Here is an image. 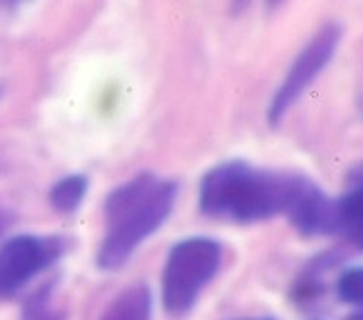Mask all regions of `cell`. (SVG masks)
Listing matches in <instances>:
<instances>
[{"label":"cell","mask_w":363,"mask_h":320,"mask_svg":"<svg viewBox=\"0 0 363 320\" xmlns=\"http://www.w3.org/2000/svg\"><path fill=\"white\" fill-rule=\"evenodd\" d=\"M177 200V183L161 181L152 173L134 176L107 196V234L99 249V265L116 269L130 261L145 238L159 229Z\"/></svg>","instance_id":"cell-1"},{"label":"cell","mask_w":363,"mask_h":320,"mask_svg":"<svg viewBox=\"0 0 363 320\" xmlns=\"http://www.w3.org/2000/svg\"><path fill=\"white\" fill-rule=\"evenodd\" d=\"M290 173L257 169L243 160H228L201 181V212L216 220L259 222L286 210Z\"/></svg>","instance_id":"cell-2"},{"label":"cell","mask_w":363,"mask_h":320,"mask_svg":"<svg viewBox=\"0 0 363 320\" xmlns=\"http://www.w3.org/2000/svg\"><path fill=\"white\" fill-rule=\"evenodd\" d=\"M223 261V249L212 238H187L174 245L163 269L165 312L181 318L192 312L203 290L212 282Z\"/></svg>","instance_id":"cell-3"},{"label":"cell","mask_w":363,"mask_h":320,"mask_svg":"<svg viewBox=\"0 0 363 320\" xmlns=\"http://www.w3.org/2000/svg\"><path fill=\"white\" fill-rule=\"evenodd\" d=\"M339 42H341V27L325 25L319 34L308 42L306 50L296 56L286 80H283L281 87L274 93L270 109H267V120H270L272 127H277L283 118H286L292 105L301 98V96L308 91V87L328 67V62L333 60Z\"/></svg>","instance_id":"cell-4"},{"label":"cell","mask_w":363,"mask_h":320,"mask_svg":"<svg viewBox=\"0 0 363 320\" xmlns=\"http://www.w3.org/2000/svg\"><path fill=\"white\" fill-rule=\"evenodd\" d=\"M60 256L56 238L13 236L0 247V298L13 296L18 290L50 267Z\"/></svg>","instance_id":"cell-5"},{"label":"cell","mask_w":363,"mask_h":320,"mask_svg":"<svg viewBox=\"0 0 363 320\" xmlns=\"http://www.w3.org/2000/svg\"><path fill=\"white\" fill-rule=\"evenodd\" d=\"M283 216H288L292 225L306 236H321L339 232L337 200L312 183L308 176L290 173L288 198Z\"/></svg>","instance_id":"cell-6"},{"label":"cell","mask_w":363,"mask_h":320,"mask_svg":"<svg viewBox=\"0 0 363 320\" xmlns=\"http://www.w3.org/2000/svg\"><path fill=\"white\" fill-rule=\"evenodd\" d=\"M337 214L339 232L363 249V165L352 171L348 191L337 200Z\"/></svg>","instance_id":"cell-7"},{"label":"cell","mask_w":363,"mask_h":320,"mask_svg":"<svg viewBox=\"0 0 363 320\" xmlns=\"http://www.w3.org/2000/svg\"><path fill=\"white\" fill-rule=\"evenodd\" d=\"M152 318V294L145 285H132L121 292L112 305L105 309L101 320H150Z\"/></svg>","instance_id":"cell-8"},{"label":"cell","mask_w":363,"mask_h":320,"mask_svg":"<svg viewBox=\"0 0 363 320\" xmlns=\"http://www.w3.org/2000/svg\"><path fill=\"white\" fill-rule=\"evenodd\" d=\"M85 194H87V178L81 173H74V176H65V178L52 187L50 200L56 212L72 214L81 207Z\"/></svg>","instance_id":"cell-9"},{"label":"cell","mask_w":363,"mask_h":320,"mask_svg":"<svg viewBox=\"0 0 363 320\" xmlns=\"http://www.w3.org/2000/svg\"><path fill=\"white\" fill-rule=\"evenodd\" d=\"M52 285H45L31 294L23 307V320H62L52 307Z\"/></svg>","instance_id":"cell-10"},{"label":"cell","mask_w":363,"mask_h":320,"mask_svg":"<svg viewBox=\"0 0 363 320\" xmlns=\"http://www.w3.org/2000/svg\"><path fill=\"white\" fill-rule=\"evenodd\" d=\"M337 294L345 305L363 307V267H350L343 271L337 282Z\"/></svg>","instance_id":"cell-11"},{"label":"cell","mask_w":363,"mask_h":320,"mask_svg":"<svg viewBox=\"0 0 363 320\" xmlns=\"http://www.w3.org/2000/svg\"><path fill=\"white\" fill-rule=\"evenodd\" d=\"M250 3H252V0H234V9H236V11H241V9H245V7H247ZM263 3H265L267 7H270V9H272V7L281 5V3H283V0H263Z\"/></svg>","instance_id":"cell-12"},{"label":"cell","mask_w":363,"mask_h":320,"mask_svg":"<svg viewBox=\"0 0 363 320\" xmlns=\"http://www.w3.org/2000/svg\"><path fill=\"white\" fill-rule=\"evenodd\" d=\"M11 225V214L5 210V207H0V236H3Z\"/></svg>","instance_id":"cell-13"},{"label":"cell","mask_w":363,"mask_h":320,"mask_svg":"<svg viewBox=\"0 0 363 320\" xmlns=\"http://www.w3.org/2000/svg\"><path fill=\"white\" fill-rule=\"evenodd\" d=\"M252 320H272V318H252Z\"/></svg>","instance_id":"cell-14"}]
</instances>
